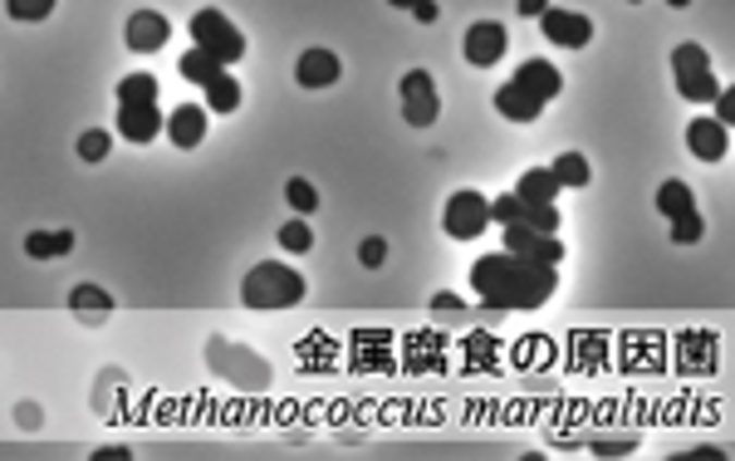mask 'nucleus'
<instances>
[{"instance_id":"nucleus-1","label":"nucleus","mask_w":735,"mask_h":461,"mask_svg":"<svg viewBox=\"0 0 735 461\" xmlns=\"http://www.w3.org/2000/svg\"><path fill=\"white\" fill-rule=\"evenodd\" d=\"M470 290L480 294V304L490 314H525V310H539L559 290V270L554 265L525 260V255L495 251L470 265Z\"/></svg>"},{"instance_id":"nucleus-2","label":"nucleus","mask_w":735,"mask_h":461,"mask_svg":"<svg viewBox=\"0 0 735 461\" xmlns=\"http://www.w3.org/2000/svg\"><path fill=\"white\" fill-rule=\"evenodd\" d=\"M241 300H245V310H260V314L290 310V304L304 300V275L290 270V265H280V260H260L241 280Z\"/></svg>"},{"instance_id":"nucleus-3","label":"nucleus","mask_w":735,"mask_h":461,"mask_svg":"<svg viewBox=\"0 0 735 461\" xmlns=\"http://www.w3.org/2000/svg\"><path fill=\"white\" fill-rule=\"evenodd\" d=\"M672 78H676V94L686 98V104H711L715 94H721V78H715L711 69V54H706L701 45H676L672 49Z\"/></svg>"},{"instance_id":"nucleus-4","label":"nucleus","mask_w":735,"mask_h":461,"mask_svg":"<svg viewBox=\"0 0 735 461\" xmlns=\"http://www.w3.org/2000/svg\"><path fill=\"white\" fill-rule=\"evenodd\" d=\"M192 45L206 49L211 59H221V64L245 59V35L216 5H206V10H196V15H192Z\"/></svg>"},{"instance_id":"nucleus-5","label":"nucleus","mask_w":735,"mask_h":461,"mask_svg":"<svg viewBox=\"0 0 735 461\" xmlns=\"http://www.w3.org/2000/svg\"><path fill=\"white\" fill-rule=\"evenodd\" d=\"M206 363H211L225 383H235V388H270V363L255 359L250 349H235V343H225V339L206 343Z\"/></svg>"},{"instance_id":"nucleus-6","label":"nucleus","mask_w":735,"mask_h":461,"mask_svg":"<svg viewBox=\"0 0 735 461\" xmlns=\"http://www.w3.org/2000/svg\"><path fill=\"white\" fill-rule=\"evenodd\" d=\"M490 221L505 226V231H544V235L559 231V211H554V206L519 202L515 192H505V196H495V202H490Z\"/></svg>"},{"instance_id":"nucleus-7","label":"nucleus","mask_w":735,"mask_h":461,"mask_svg":"<svg viewBox=\"0 0 735 461\" xmlns=\"http://www.w3.org/2000/svg\"><path fill=\"white\" fill-rule=\"evenodd\" d=\"M441 226H446L451 241H476V235L490 226V202H486V192H470V186H466V192H451Z\"/></svg>"},{"instance_id":"nucleus-8","label":"nucleus","mask_w":735,"mask_h":461,"mask_svg":"<svg viewBox=\"0 0 735 461\" xmlns=\"http://www.w3.org/2000/svg\"><path fill=\"white\" fill-rule=\"evenodd\" d=\"M437 113H441L437 78H431L427 69H412V74H402V118H407L412 128H427V123H437Z\"/></svg>"},{"instance_id":"nucleus-9","label":"nucleus","mask_w":735,"mask_h":461,"mask_svg":"<svg viewBox=\"0 0 735 461\" xmlns=\"http://www.w3.org/2000/svg\"><path fill=\"white\" fill-rule=\"evenodd\" d=\"M539 25H544V39H549V45H564V49H584L588 39H593V20L578 15V10L549 5L544 15H539Z\"/></svg>"},{"instance_id":"nucleus-10","label":"nucleus","mask_w":735,"mask_h":461,"mask_svg":"<svg viewBox=\"0 0 735 461\" xmlns=\"http://www.w3.org/2000/svg\"><path fill=\"white\" fill-rule=\"evenodd\" d=\"M167 35H172V25H167V15H157V10H133V15H127V29H123L133 54H157V49L167 45Z\"/></svg>"},{"instance_id":"nucleus-11","label":"nucleus","mask_w":735,"mask_h":461,"mask_svg":"<svg viewBox=\"0 0 735 461\" xmlns=\"http://www.w3.org/2000/svg\"><path fill=\"white\" fill-rule=\"evenodd\" d=\"M505 25H495V20H476V25L466 29V59L476 69H490L500 64V54H505Z\"/></svg>"},{"instance_id":"nucleus-12","label":"nucleus","mask_w":735,"mask_h":461,"mask_svg":"<svg viewBox=\"0 0 735 461\" xmlns=\"http://www.w3.org/2000/svg\"><path fill=\"white\" fill-rule=\"evenodd\" d=\"M162 128H167V118L157 104H118V133L127 143H152Z\"/></svg>"},{"instance_id":"nucleus-13","label":"nucleus","mask_w":735,"mask_h":461,"mask_svg":"<svg viewBox=\"0 0 735 461\" xmlns=\"http://www.w3.org/2000/svg\"><path fill=\"white\" fill-rule=\"evenodd\" d=\"M686 147H691L701 162H721L731 153V128H721L715 118H691L686 123Z\"/></svg>"},{"instance_id":"nucleus-14","label":"nucleus","mask_w":735,"mask_h":461,"mask_svg":"<svg viewBox=\"0 0 735 461\" xmlns=\"http://www.w3.org/2000/svg\"><path fill=\"white\" fill-rule=\"evenodd\" d=\"M505 251L510 255H525V260L539 265H564V241L544 231H505Z\"/></svg>"},{"instance_id":"nucleus-15","label":"nucleus","mask_w":735,"mask_h":461,"mask_svg":"<svg viewBox=\"0 0 735 461\" xmlns=\"http://www.w3.org/2000/svg\"><path fill=\"white\" fill-rule=\"evenodd\" d=\"M294 78H299V88H333L339 84V54L333 49H304Z\"/></svg>"},{"instance_id":"nucleus-16","label":"nucleus","mask_w":735,"mask_h":461,"mask_svg":"<svg viewBox=\"0 0 735 461\" xmlns=\"http://www.w3.org/2000/svg\"><path fill=\"white\" fill-rule=\"evenodd\" d=\"M515 84H525L529 94L539 98V104H549V98L564 94V74H559L549 59H525V64L515 69Z\"/></svg>"},{"instance_id":"nucleus-17","label":"nucleus","mask_w":735,"mask_h":461,"mask_svg":"<svg viewBox=\"0 0 735 461\" xmlns=\"http://www.w3.org/2000/svg\"><path fill=\"white\" fill-rule=\"evenodd\" d=\"M495 113L510 118V123H535V118L544 113V104H539L525 84H515V78H510V84L495 88Z\"/></svg>"},{"instance_id":"nucleus-18","label":"nucleus","mask_w":735,"mask_h":461,"mask_svg":"<svg viewBox=\"0 0 735 461\" xmlns=\"http://www.w3.org/2000/svg\"><path fill=\"white\" fill-rule=\"evenodd\" d=\"M167 137H172V147H201V137H206V108L201 104H176L172 118H167Z\"/></svg>"},{"instance_id":"nucleus-19","label":"nucleus","mask_w":735,"mask_h":461,"mask_svg":"<svg viewBox=\"0 0 735 461\" xmlns=\"http://www.w3.org/2000/svg\"><path fill=\"white\" fill-rule=\"evenodd\" d=\"M69 310H74L78 324H108V314H113V294L98 290V284H74L69 290Z\"/></svg>"},{"instance_id":"nucleus-20","label":"nucleus","mask_w":735,"mask_h":461,"mask_svg":"<svg viewBox=\"0 0 735 461\" xmlns=\"http://www.w3.org/2000/svg\"><path fill=\"white\" fill-rule=\"evenodd\" d=\"M559 192H564V186L549 177V167H529V172L515 182V196H519V202H535V206H554Z\"/></svg>"},{"instance_id":"nucleus-21","label":"nucleus","mask_w":735,"mask_h":461,"mask_svg":"<svg viewBox=\"0 0 735 461\" xmlns=\"http://www.w3.org/2000/svg\"><path fill=\"white\" fill-rule=\"evenodd\" d=\"M176 74H182V78H192V84H216V78H221L225 74V64H221V59H211V54H206V49H186V54L182 59H176Z\"/></svg>"},{"instance_id":"nucleus-22","label":"nucleus","mask_w":735,"mask_h":461,"mask_svg":"<svg viewBox=\"0 0 735 461\" xmlns=\"http://www.w3.org/2000/svg\"><path fill=\"white\" fill-rule=\"evenodd\" d=\"M657 211H662L666 221H676V216H691V211H696V196H691V186H686L682 177H672V182H662V186H657Z\"/></svg>"},{"instance_id":"nucleus-23","label":"nucleus","mask_w":735,"mask_h":461,"mask_svg":"<svg viewBox=\"0 0 735 461\" xmlns=\"http://www.w3.org/2000/svg\"><path fill=\"white\" fill-rule=\"evenodd\" d=\"M74 251V231H29L25 235V255L29 260H54V255Z\"/></svg>"},{"instance_id":"nucleus-24","label":"nucleus","mask_w":735,"mask_h":461,"mask_svg":"<svg viewBox=\"0 0 735 461\" xmlns=\"http://www.w3.org/2000/svg\"><path fill=\"white\" fill-rule=\"evenodd\" d=\"M549 177H554L559 186H588L593 182V167L584 162V153H559L554 162H549Z\"/></svg>"},{"instance_id":"nucleus-25","label":"nucleus","mask_w":735,"mask_h":461,"mask_svg":"<svg viewBox=\"0 0 735 461\" xmlns=\"http://www.w3.org/2000/svg\"><path fill=\"white\" fill-rule=\"evenodd\" d=\"M206 108H211V113H235V108H241V84H235L231 74L206 84Z\"/></svg>"},{"instance_id":"nucleus-26","label":"nucleus","mask_w":735,"mask_h":461,"mask_svg":"<svg viewBox=\"0 0 735 461\" xmlns=\"http://www.w3.org/2000/svg\"><path fill=\"white\" fill-rule=\"evenodd\" d=\"M118 104H157V78L152 74H123L118 78Z\"/></svg>"},{"instance_id":"nucleus-27","label":"nucleus","mask_w":735,"mask_h":461,"mask_svg":"<svg viewBox=\"0 0 735 461\" xmlns=\"http://www.w3.org/2000/svg\"><path fill=\"white\" fill-rule=\"evenodd\" d=\"M284 196H290L294 211H314V206H319V192H314L304 177H290V182H284Z\"/></svg>"},{"instance_id":"nucleus-28","label":"nucleus","mask_w":735,"mask_h":461,"mask_svg":"<svg viewBox=\"0 0 735 461\" xmlns=\"http://www.w3.org/2000/svg\"><path fill=\"white\" fill-rule=\"evenodd\" d=\"M280 245L299 255V251H309V245H314V231H309L304 221H284V226H280Z\"/></svg>"},{"instance_id":"nucleus-29","label":"nucleus","mask_w":735,"mask_h":461,"mask_svg":"<svg viewBox=\"0 0 735 461\" xmlns=\"http://www.w3.org/2000/svg\"><path fill=\"white\" fill-rule=\"evenodd\" d=\"M701 235H706V221H701V216H676V221H672V241L676 245H696V241H701Z\"/></svg>"},{"instance_id":"nucleus-30","label":"nucleus","mask_w":735,"mask_h":461,"mask_svg":"<svg viewBox=\"0 0 735 461\" xmlns=\"http://www.w3.org/2000/svg\"><path fill=\"white\" fill-rule=\"evenodd\" d=\"M49 10H54V0H10L5 15L10 20H45Z\"/></svg>"},{"instance_id":"nucleus-31","label":"nucleus","mask_w":735,"mask_h":461,"mask_svg":"<svg viewBox=\"0 0 735 461\" xmlns=\"http://www.w3.org/2000/svg\"><path fill=\"white\" fill-rule=\"evenodd\" d=\"M78 157H84V162H103L108 157V133L103 128H94V133L78 137Z\"/></svg>"},{"instance_id":"nucleus-32","label":"nucleus","mask_w":735,"mask_h":461,"mask_svg":"<svg viewBox=\"0 0 735 461\" xmlns=\"http://www.w3.org/2000/svg\"><path fill=\"white\" fill-rule=\"evenodd\" d=\"M633 447H637V432H627V437H593L598 457H627Z\"/></svg>"},{"instance_id":"nucleus-33","label":"nucleus","mask_w":735,"mask_h":461,"mask_svg":"<svg viewBox=\"0 0 735 461\" xmlns=\"http://www.w3.org/2000/svg\"><path fill=\"white\" fill-rule=\"evenodd\" d=\"M358 260L368 265V270H378V265L388 260V241H382V235H368V241L358 245Z\"/></svg>"},{"instance_id":"nucleus-34","label":"nucleus","mask_w":735,"mask_h":461,"mask_svg":"<svg viewBox=\"0 0 735 461\" xmlns=\"http://www.w3.org/2000/svg\"><path fill=\"white\" fill-rule=\"evenodd\" d=\"M711 104H715V123L731 128V123H735V88H721V94H715Z\"/></svg>"},{"instance_id":"nucleus-35","label":"nucleus","mask_w":735,"mask_h":461,"mask_svg":"<svg viewBox=\"0 0 735 461\" xmlns=\"http://www.w3.org/2000/svg\"><path fill=\"white\" fill-rule=\"evenodd\" d=\"M431 310H437V319H466V304H461L456 294H437Z\"/></svg>"},{"instance_id":"nucleus-36","label":"nucleus","mask_w":735,"mask_h":461,"mask_svg":"<svg viewBox=\"0 0 735 461\" xmlns=\"http://www.w3.org/2000/svg\"><path fill=\"white\" fill-rule=\"evenodd\" d=\"M544 0H519V15H544Z\"/></svg>"},{"instance_id":"nucleus-37","label":"nucleus","mask_w":735,"mask_h":461,"mask_svg":"<svg viewBox=\"0 0 735 461\" xmlns=\"http://www.w3.org/2000/svg\"><path fill=\"white\" fill-rule=\"evenodd\" d=\"M412 15H417L421 25H431V20H437V5H412Z\"/></svg>"}]
</instances>
